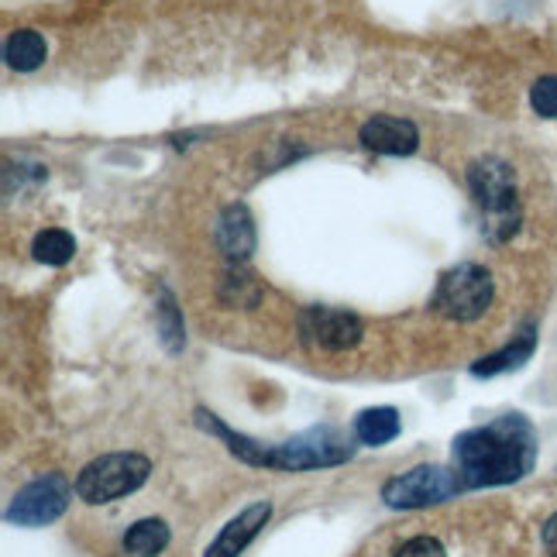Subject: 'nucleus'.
<instances>
[{
	"label": "nucleus",
	"mask_w": 557,
	"mask_h": 557,
	"mask_svg": "<svg viewBox=\"0 0 557 557\" xmlns=\"http://www.w3.org/2000/svg\"><path fill=\"white\" fill-rule=\"evenodd\" d=\"M269 517H272V503H251L221 530V537L207 547L203 557H238V554H245V547L259 537L262 527L269 523Z\"/></svg>",
	"instance_id": "obj_10"
},
{
	"label": "nucleus",
	"mask_w": 557,
	"mask_h": 557,
	"mask_svg": "<svg viewBox=\"0 0 557 557\" xmlns=\"http://www.w3.org/2000/svg\"><path fill=\"white\" fill-rule=\"evenodd\" d=\"M468 189L482 210L485 238L492 245H506L509 238H517V231L523 224V210H520L517 173H512V165L496 156L475 159L468 165Z\"/></svg>",
	"instance_id": "obj_2"
},
{
	"label": "nucleus",
	"mask_w": 557,
	"mask_h": 557,
	"mask_svg": "<svg viewBox=\"0 0 557 557\" xmlns=\"http://www.w3.org/2000/svg\"><path fill=\"white\" fill-rule=\"evenodd\" d=\"M169 541H173V533H169L165 520L148 517V520H138L127 527L121 547L127 557H159L169 547Z\"/></svg>",
	"instance_id": "obj_14"
},
{
	"label": "nucleus",
	"mask_w": 557,
	"mask_h": 557,
	"mask_svg": "<svg viewBox=\"0 0 557 557\" xmlns=\"http://www.w3.org/2000/svg\"><path fill=\"white\" fill-rule=\"evenodd\" d=\"M159 337L169 355H180L183 345H186V327H183V317L176 310V299L169 289H162V299H159Z\"/></svg>",
	"instance_id": "obj_18"
},
{
	"label": "nucleus",
	"mask_w": 557,
	"mask_h": 557,
	"mask_svg": "<svg viewBox=\"0 0 557 557\" xmlns=\"http://www.w3.org/2000/svg\"><path fill=\"white\" fill-rule=\"evenodd\" d=\"M530 107L541 117H557V76H541L530 87Z\"/></svg>",
	"instance_id": "obj_19"
},
{
	"label": "nucleus",
	"mask_w": 557,
	"mask_h": 557,
	"mask_svg": "<svg viewBox=\"0 0 557 557\" xmlns=\"http://www.w3.org/2000/svg\"><path fill=\"white\" fill-rule=\"evenodd\" d=\"M299 334L310 345L324 348V351H351L361 345V320L348 310H334V307H307L299 313Z\"/></svg>",
	"instance_id": "obj_8"
},
{
	"label": "nucleus",
	"mask_w": 557,
	"mask_h": 557,
	"mask_svg": "<svg viewBox=\"0 0 557 557\" xmlns=\"http://www.w3.org/2000/svg\"><path fill=\"white\" fill-rule=\"evenodd\" d=\"M73 492H76V485L62 475V471H49V475L28 482L25 488L17 492V496L11 499V506H8V512H4V520L14 523V527H32V530L35 527H49L70 509Z\"/></svg>",
	"instance_id": "obj_7"
},
{
	"label": "nucleus",
	"mask_w": 557,
	"mask_h": 557,
	"mask_svg": "<svg viewBox=\"0 0 557 557\" xmlns=\"http://www.w3.org/2000/svg\"><path fill=\"white\" fill-rule=\"evenodd\" d=\"M465 485L455 468L444 465H417L382 485V503L389 509H426L461 496Z\"/></svg>",
	"instance_id": "obj_6"
},
{
	"label": "nucleus",
	"mask_w": 557,
	"mask_h": 557,
	"mask_svg": "<svg viewBox=\"0 0 557 557\" xmlns=\"http://www.w3.org/2000/svg\"><path fill=\"white\" fill-rule=\"evenodd\" d=\"M396 557H447V554H444L441 541H434V537H413L396 550Z\"/></svg>",
	"instance_id": "obj_20"
},
{
	"label": "nucleus",
	"mask_w": 557,
	"mask_h": 557,
	"mask_svg": "<svg viewBox=\"0 0 557 557\" xmlns=\"http://www.w3.org/2000/svg\"><path fill=\"white\" fill-rule=\"evenodd\" d=\"M46 55H49V46L35 28H21L4 41V59H8V66L17 70V73L38 70L41 62H46Z\"/></svg>",
	"instance_id": "obj_16"
},
{
	"label": "nucleus",
	"mask_w": 557,
	"mask_h": 557,
	"mask_svg": "<svg viewBox=\"0 0 557 557\" xmlns=\"http://www.w3.org/2000/svg\"><path fill=\"white\" fill-rule=\"evenodd\" d=\"M399 431H403V423L393 406H372V410H361L355 420V437L369 447H382V444L396 441Z\"/></svg>",
	"instance_id": "obj_15"
},
{
	"label": "nucleus",
	"mask_w": 557,
	"mask_h": 557,
	"mask_svg": "<svg viewBox=\"0 0 557 557\" xmlns=\"http://www.w3.org/2000/svg\"><path fill=\"white\" fill-rule=\"evenodd\" d=\"M148 475H152V461L135 451H114L100 455L76 475V496L90 506H107L124 496L138 492Z\"/></svg>",
	"instance_id": "obj_3"
},
{
	"label": "nucleus",
	"mask_w": 557,
	"mask_h": 557,
	"mask_svg": "<svg viewBox=\"0 0 557 557\" xmlns=\"http://www.w3.org/2000/svg\"><path fill=\"white\" fill-rule=\"evenodd\" d=\"M533 348H537V331H533V327H523L520 337L512 341V345H506L503 351L488 355V358H479L475 366H471V375L492 379V375H503V372L520 369V366H527V361H530Z\"/></svg>",
	"instance_id": "obj_13"
},
{
	"label": "nucleus",
	"mask_w": 557,
	"mask_h": 557,
	"mask_svg": "<svg viewBox=\"0 0 557 557\" xmlns=\"http://www.w3.org/2000/svg\"><path fill=\"white\" fill-rule=\"evenodd\" d=\"M361 145L369 148L375 156H413L420 148V132L413 121H403V117H372L361 124L358 132Z\"/></svg>",
	"instance_id": "obj_9"
},
{
	"label": "nucleus",
	"mask_w": 557,
	"mask_h": 557,
	"mask_svg": "<svg viewBox=\"0 0 557 557\" xmlns=\"http://www.w3.org/2000/svg\"><path fill=\"white\" fill-rule=\"evenodd\" d=\"M492 293H496L492 272L475 262H461L437 278L434 310L447 320H458V324H471L488 310Z\"/></svg>",
	"instance_id": "obj_5"
},
{
	"label": "nucleus",
	"mask_w": 557,
	"mask_h": 557,
	"mask_svg": "<svg viewBox=\"0 0 557 557\" xmlns=\"http://www.w3.org/2000/svg\"><path fill=\"white\" fill-rule=\"evenodd\" d=\"M355 447L337 431V426H310V431L296 434L283 444L269 447V468L275 471H317L331 465L351 461Z\"/></svg>",
	"instance_id": "obj_4"
},
{
	"label": "nucleus",
	"mask_w": 557,
	"mask_h": 557,
	"mask_svg": "<svg viewBox=\"0 0 557 557\" xmlns=\"http://www.w3.org/2000/svg\"><path fill=\"white\" fill-rule=\"evenodd\" d=\"M197 423L203 426L207 434L221 437V441L227 444V451H231L234 458H238V461L255 465V468H269V444L255 441V437H248V434L231 431V426H227L224 420H218V417L207 413V410H197Z\"/></svg>",
	"instance_id": "obj_12"
},
{
	"label": "nucleus",
	"mask_w": 557,
	"mask_h": 557,
	"mask_svg": "<svg viewBox=\"0 0 557 557\" xmlns=\"http://www.w3.org/2000/svg\"><path fill=\"white\" fill-rule=\"evenodd\" d=\"M218 245L231 262H248L255 251V221L248 207L231 203L218 221Z\"/></svg>",
	"instance_id": "obj_11"
},
{
	"label": "nucleus",
	"mask_w": 557,
	"mask_h": 557,
	"mask_svg": "<svg viewBox=\"0 0 557 557\" xmlns=\"http://www.w3.org/2000/svg\"><path fill=\"white\" fill-rule=\"evenodd\" d=\"M544 547H547L550 557H557V512L544 523Z\"/></svg>",
	"instance_id": "obj_21"
},
{
	"label": "nucleus",
	"mask_w": 557,
	"mask_h": 557,
	"mask_svg": "<svg viewBox=\"0 0 557 557\" xmlns=\"http://www.w3.org/2000/svg\"><path fill=\"white\" fill-rule=\"evenodd\" d=\"M32 255L41 262V265H66L73 262V255H76V238L70 231H62V227H49V231H38L35 234V242H32Z\"/></svg>",
	"instance_id": "obj_17"
},
{
	"label": "nucleus",
	"mask_w": 557,
	"mask_h": 557,
	"mask_svg": "<svg viewBox=\"0 0 557 557\" xmlns=\"http://www.w3.org/2000/svg\"><path fill=\"white\" fill-rule=\"evenodd\" d=\"M533 465H537V431L520 413L471 426L455 437L451 447V468L458 471L465 492L520 482Z\"/></svg>",
	"instance_id": "obj_1"
}]
</instances>
